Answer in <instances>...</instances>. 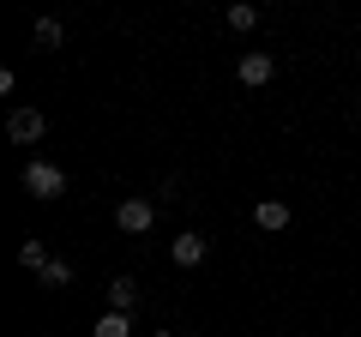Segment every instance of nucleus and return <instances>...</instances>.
<instances>
[{
  "label": "nucleus",
  "instance_id": "obj_7",
  "mask_svg": "<svg viewBox=\"0 0 361 337\" xmlns=\"http://www.w3.org/2000/svg\"><path fill=\"white\" fill-rule=\"evenodd\" d=\"M271 73H277L271 54H247V61H241V85H271Z\"/></svg>",
  "mask_w": 361,
  "mask_h": 337
},
{
  "label": "nucleus",
  "instance_id": "obj_8",
  "mask_svg": "<svg viewBox=\"0 0 361 337\" xmlns=\"http://www.w3.org/2000/svg\"><path fill=\"white\" fill-rule=\"evenodd\" d=\"M18 265H25V271H49V247H42V241H25V247H18Z\"/></svg>",
  "mask_w": 361,
  "mask_h": 337
},
{
  "label": "nucleus",
  "instance_id": "obj_13",
  "mask_svg": "<svg viewBox=\"0 0 361 337\" xmlns=\"http://www.w3.org/2000/svg\"><path fill=\"white\" fill-rule=\"evenodd\" d=\"M157 337H175V331H157Z\"/></svg>",
  "mask_w": 361,
  "mask_h": 337
},
{
  "label": "nucleus",
  "instance_id": "obj_12",
  "mask_svg": "<svg viewBox=\"0 0 361 337\" xmlns=\"http://www.w3.org/2000/svg\"><path fill=\"white\" fill-rule=\"evenodd\" d=\"M42 283H54V289H66V283H73V265H66V259H54L49 271H42Z\"/></svg>",
  "mask_w": 361,
  "mask_h": 337
},
{
  "label": "nucleus",
  "instance_id": "obj_5",
  "mask_svg": "<svg viewBox=\"0 0 361 337\" xmlns=\"http://www.w3.org/2000/svg\"><path fill=\"white\" fill-rule=\"evenodd\" d=\"M253 223H259V229H271V235L289 229V205H283V199H259V205H253Z\"/></svg>",
  "mask_w": 361,
  "mask_h": 337
},
{
  "label": "nucleus",
  "instance_id": "obj_11",
  "mask_svg": "<svg viewBox=\"0 0 361 337\" xmlns=\"http://www.w3.org/2000/svg\"><path fill=\"white\" fill-rule=\"evenodd\" d=\"M253 25H259V13L247 6V0H235L229 6V30H253Z\"/></svg>",
  "mask_w": 361,
  "mask_h": 337
},
{
  "label": "nucleus",
  "instance_id": "obj_6",
  "mask_svg": "<svg viewBox=\"0 0 361 337\" xmlns=\"http://www.w3.org/2000/svg\"><path fill=\"white\" fill-rule=\"evenodd\" d=\"M133 307H139V283H133V277H115V283H109V313H127L133 319Z\"/></svg>",
  "mask_w": 361,
  "mask_h": 337
},
{
  "label": "nucleus",
  "instance_id": "obj_1",
  "mask_svg": "<svg viewBox=\"0 0 361 337\" xmlns=\"http://www.w3.org/2000/svg\"><path fill=\"white\" fill-rule=\"evenodd\" d=\"M25 193H37V199H61V193H66V168L49 163V157H37V163L25 168Z\"/></svg>",
  "mask_w": 361,
  "mask_h": 337
},
{
  "label": "nucleus",
  "instance_id": "obj_2",
  "mask_svg": "<svg viewBox=\"0 0 361 337\" xmlns=\"http://www.w3.org/2000/svg\"><path fill=\"white\" fill-rule=\"evenodd\" d=\"M115 223H121V235H145L157 223V205H151V199H121Z\"/></svg>",
  "mask_w": 361,
  "mask_h": 337
},
{
  "label": "nucleus",
  "instance_id": "obj_10",
  "mask_svg": "<svg viewBox=\"0 0 361 337\" xmlns=\"http://www.w3.org/2000/svg\"><path fill=\"white\" fill-rule=\"evenodd\" d=\"M97 337H133V319L127 313H103L97 319Z\"/></svg>",
  "mask_w": 361,
  "mask_h": 337
},
{
  "label": "nucleus",
  "instance_id": "obj_9",
  "mask_svg": "<svg viewBox=\"0 0 361 337\" xmlns=\"http://www.w3.org/2000/svg\"><path fill=\"white\" fill-rule=\"evenodd\" d=\"M30 37H37V49H61V18H37V30H30Z\"/></svg>",
  "mask_w": 361,
  "mask_h": 337
},
{
  "label": "nucleus",
  "instance_id": "obj_3",
  "mask_svg": "<svg viewBox=\"0 0 361 337\" xmlns=\"http://www.w3.org/2000/svg\"><path fill=\"white\" fill-rule=\"evenodd\" d=\"M205 253H211V241H205V235H193V229H180L175 241H169V259H175L180 271H187V265H199Z\"/></svg>",
  "mask_w": 361,
  "mask_h": 337
},
{
  "label": "nucleus",
  "instance_id": "obj_4",
  "mask_svg": "<svg viewBox=\"0 0 361 337\" xmlns=\"http://www.w3.org/2000/svg\"><path fill=\"white\" fill-rule=\"evenodd\" d=\"M6 133H13L18 145H37L42 133H49V121H42L37 109H13V121H6Z\"/></svg>",
  "mask_w": 361,
  "mask_h": 337
}]
</instances>
